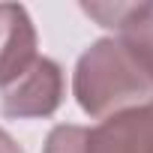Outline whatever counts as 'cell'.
I'll use <instances>...</instances> for the list:
<instances>
[{
    "label": "cell",
    "mask_w": 153,
    "mask_h": 153,
    "mask_svg": "<svg viewBox=\"0 0 153 153\" xmlns=\"http://www.w3.org/2000/svg\"><path fill=\"white\" fill-rule=\"evenodd\" d=\"M72 93L90 117H111L153 99V78L117 36L96 39L75 63Z\"/></svg>",
    "instance_id": "obj_1"
},
{
    "label": "cell",
    "mask_w": 153,
    "mask_h": 153,
    "mask_svg": "<svg viewBox=\"0 0 153 153\" xmlns=\"http://www.w3.org/2000/svg\"><path fill=\"white\" fill-rule=\"evenodd\" d=\"M6 117H51L63 102V69L51 57H36L33 66L0 93Z\"/></svg>",
    "instance_id": "obj_2"
},
{
    "label": "cell",
    "mask_w": 153,
    "mask_h": 153,
    "mask_svg": "<svg viewBox=\"0 0 153 153\" xmlns=\"http://www.w3.org/2000/svg\"><path fill=\"white\" fill-rule=\"evenodd\" d=\"M81 9L102 27L117 30V39L153 78V3H84Z\"/></svg>",
    "instance_id": "obj_3"
},
{
    "label": "cell",
    "mask_w": 153,
    "mask_h": 153,
    "mask_svg": "<svg viewBox=\"0 0 153 153\" xmlns=\"http://www.w3.org/2000/svg\"><path fill=\"white\" fill-rule=\"evenodd\" d=\"M90 153H153V99L87 126Z\"/></svg>",
    "instance_id": "obj_4"
},
{
    "label": "cell",
    "mask_w": 153,
    "mask_h": 153,
    "mask_svg": "<svg viewBox=\"0 0 153 153\" xmlns=\"http://www.w3.org/2000/svg\"><path fill=\"white\" fill-rule=\"evenodd\" d=\"M36 57V27L27 9L18 3H0V90L21 78Z\"/></svg>",
    "instance_id": "obj_5"
}]
</instances>
